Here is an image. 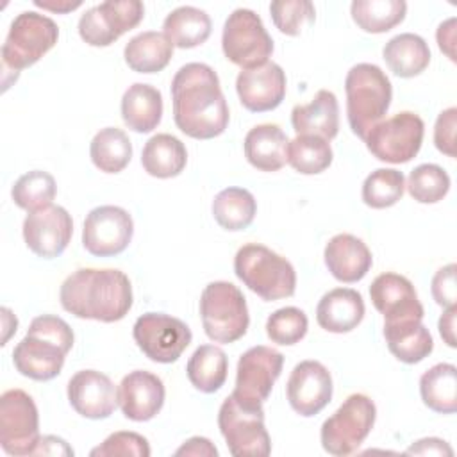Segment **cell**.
<instances>
[{
    "instance_id": "obj_10",
    "label": "cell",
    "mask_w": 457,
    "mask_h": 457,
    "mask_svg": "<svg viewBox=\"0 0 457 457\" xmlns=\"http://www.w3.org/2000/svg\"><path fill=\"white\" fill-rule=\"evenodd\" d=\"M218 427L234 457H266L271 453V441L264 427L262 407H243L230 395L220 407Z\"/></svg>"
},
{
    "instance_id": "obj_9",
    "label": "cell",
    "mask_w": 457,
    "mask_h": 457,
    "mask_svg": "<svg viewBox=\"0 0 457 457\" xmlns=\"http://www.w3.org/2000/svg\"><path fill=\"white\" fill-rule=\"evenodd\" d=\"M221 48L232 64L248 70L268 62V57L273 54V39L259 14L239 7L225 20Z\"/></svg>"
},
{
    "instance_id": "obj_33",
    "label": "cell",
    "mask_w": 457,
    "mask_h": 457,
    "mask_svg": "<svg viewBox=\"0 0 457 457\" xmlns=\"http://www.w3.org/2000/svg\"><path fill=\"white\" fill-rule=\"evenodd\" d=\"M420 395L430 411L453 414L457 411V368L450 362L428 368L420 378Z\"/></svg>"
},
{
    "instance_id": "obj_4",
    "label": "cell",
    "mask_w": 457,
    "mask_h": 457,
    "mask_svg": "<svg viewBox=\"0 0 457 457\" xmlns=\"http://www.w3.org/2000/svg\"><path fill=\"white\" fill-rule=\"evenodd\" d=\"M345 91L350 129L364 141L370 129L384 118L391 105V80L377 64L359 62L346 73Z\"/></svg>"
},
{
    "instance_id": "obj_22",
    "label": "cell",
    "mask_w": 457,
    "mask_h": 457,
    "mask_svg": "<svg viewBox=\"0 0 457 457\" xmlns=\"http://www.w3.org/2000/svg\"><path fill=\"white\" fill-rule=\"evenodd\" d=\"M166 398L162 380L146 371L136 370L125 375L118 387V405L127 420L150 421L155 418Z\"/></svg>"
},
{
    "instance_id": "obj_1",
    "label": "cell",
    "mask_w": 457,
    "mask_h": 457,
    "mask_svg": "<svg viewBox=\"0 0 457 457\" xmlns=\"http://www.w3.org/2000/svg\"><path fill=\"white\" fill-rule=\"evenodd\" d=\"M171 100L177 129L193 139L218 137L228 127V105L209 64H184L171 80Z\"/></svg>"
},
{
    "instance_id": "obj_45",
    "label": "cell",
    "mask_w": 457,
    "mask_h": 457,
    "mask_svg": "<svg viewBox=\"0 0 457 457\" xmlns=\"http://www.w3.org/2000/svg\"><path fill=\"white\" fill-rule=\"evenodd\" d=\"M455 127L457 109L448 107L441 111L434 125V145L441 154L448 157H455Z\"/></svg>"
},
{
    "instance_id": "obj_5",
    "label": "cell",
    "mask_w": 457,
    "mask_h": 457,
    "mask_svg": "<svg viewBox=\"0 0 457 457\" xmlns=\"http://www.w3.org/2000/svg\"><path fill=\"white\" fill-rule=\"evenodd\" d=\"M236 277L266 302L289 298L296 289L293 264L259 243L243 245L234 257Z\"/></svg>"
},
{
    "instance_id": "obj_32",
    "label": "cell",
    "mask_w": 457,
    "mask_h": 457,
    "mask_svg": "<svg viewBox=\"0 0 457 457\" xmlns=\"http://www.w3.org/2000/svg\"><path fill=\"white\" fill-rule=\"evenodd\" d=\"M384 337L389 352L405 364L421 362L434 350L432 336L421 321L384 323Z\"/></svg>"
},
{
    "instance_id": "obj_37",
    "label": "cell",
    "mask_w": 457,
    "mask_h": 457,
    "mask_svg": "<svg viewBox=\"0 0 457 457\" xmlns=\"http://www.w3.org/2000/svg\"><path fill=\"white\" fill-rule=\"evenodd\" d=\"M407 4L403 0H353L350 5L352 20L359 29L371 34H382L405 18Z\"/></svg>"
},
{
    "instance_id": "obj_52",
    "label": "cell",
    "mask_w": 457,
    "mask_h": 457,
    "mask_svg": "<svg viewBox=\"0 0 457 457\" xmlns=\"http://www.w3.org/2000/svg\"><path fill=\"white\" fill-rule=\"evenodd\" d=\"M34 5L41 7L45 11H50V12L66 14V12H71V11L79 9L82 5V2L80 0H77V2H70V0H34Z\"/></svg>"
},
{
    "instance_id": "obj_21",
    "label": "cell",
    "mask_w": 457,
    "mask_h": 457,
    "mask_svg": "<svg viewBox=\"0 0 457 457\" xmlns=\"http://www.w3.org/2000/svg\"><path fill=\"white\" fill-rule=\"evenodd\" d=\"M68 402L77 414L87 420L109 418L118 405V389L112 380L96 370H80L68 382Z\"/></svg>"
},
{
    "instance_id": "obj_51",
    "label": "cell",
    "mask_w": 457,
    "mask_h": 457,
    "mask_svg": "<svg viewBox=\"0 0 457 457\" xmlns=\"http://www.w3.org/2000/svg\"><path fill=\"white\" fill-rule=\"evenodd\" d=\"M455 312H457V307H448L445 309V312L441 314L439 318V334L443 337V341L450 346V348H455Z\"/></svg>"
},
{
    "instance_id": "obj_25",
    "label": "cell",
    "mask_w": 457,
    "mask_h": 457,
    "mask_svg": "<svg viewBox=\"0 0 457 457\" xmlns=\"http://www.w3.org/2000/svg\"><path fill=\"white\" fill-rule=\"evenodd\" d=\"M291 125L296 136L334 139L339 132V105L336 95L328 89H320L309 104L295 105L291 111Z\"/></svg>"
},
{
    "instance_id": "obj_11",
    "label": "cell",
    "mask_w": 457,
    "mask_h": 457,
    "mask_svg": "<svg viewBox=\"0 0 457 457\" xmlns=\"http://www.w3.org/2000/svg\"><path fill=\"white\" fill-rule=\"evenodd\" d=\"M423 134V120L416 112L402 111L371 127L364 143L370 154L378 161L403 164L418 155Z\"/></svg>"
},
{
    "instance_id": "obj_31",
    "label": "cell",
    "mask_w": 457,
    "mask_h": 457,
    "mask_svg": "<svg viewBox=\"0 0 457 457\" xmlns=\"http://www.w3.org/2000/svg\"><path fill=\"white\" fill-rule=\"evenodd\" d=\"M212 30L209 14L193 5L173 9L162 21V34L177 48H195L204 45Z\"/></svg>"
},
{
    "instance_id": "obj_40",
    "label": "cell",
    "mask_w": 457,
    "mask_h": 457,
    "mask_svg": "<svg viewBox=\"0 0 457 457\" xmlns=\"http://www.w3.org/2000/svg\"><path fill=\"white\" fill-rule=\"evenodd\" d=\"M405 177L395 168H378L371 171L362 184V202L371 209H387L402 200Z\"/></svg>"
},
{
    "instance_id": "obj_15",
    "label": "cell",
    "mask_w": 457,
    "mask_h": 457,
    "mask_svg": "<svg viewBox=\"0 0 457 457\" xmlns=\"http://www.w3.org/2000/svg\"><path fill=\"white\" fill-rule=\"evenodd\" d=\"M145 5L139 0H107L89 7L79 20V36L91 46H109L139 25Z\"/></svg>"
},
{
    "instance_id": "obj_28",
    "label": "cell",
    "mask_w": 457,
    "mask_h": 457,
    "mask_svg": "<svg viewBox=\"0 0 457 457\" xmlns=\"http://www.w3.org/2000/svg\"><path fill=\"white\" fill-rule=\"evenodd\" d=\"M382 57L396 77L411 79L427 70L430 62V48L421 36L403 32L384 45Z\"/></svg>"
},
{
    "instance_id": "obj_23",
    "label": "cell",
    "mask_w": 457,
    "mask_h": 457,
    "mask_svg": "<svg viewBox=\"0 0 457 457\" xmlns=\"http://www.w3.org/2000/svg\"><path fill=\"white\" fill-rule=\"evenodd\" d=\"M330 275L345 284L359 282L371 270L373 257L366 243L352 234H336L323 252Z\"/></svg>"
},
{
    "instance_id": "obj_20",
    "label": "cell",
    "mask_w": 457,
    "mask_h": 457,
    "mask_svg": "<svg viewBox=\"0 0 457 457\" xmlns=\"http://www.w3.org/2000/svg\"><path fill=\"white\" fill-rule=\"evenodd\" d=\"M241 105L250 112L277 109L286 96V73L277 62L241 70L236 79Z\"/></svg>"
},
{
    "instance_id": "obj_16",
    "label": "cell",
    "mask_w": 457,
    "mask_h": 457,
    "mask_svg": "<svg viewBox=\"0 0 457 457\" xmlns=\"http://www.w3.org/2000/svg\"><path fill=\"white\" fill-rule=\"evenodd\" d=\"M134 236L129 211L118 205H100L89 211L82 227V245L95 257H112L127 250Z\"/></svg>"
},
{
    "instance_id": "obj_17",
    "label": "cell",
    "mask_w": 457,
    "mask_h": 457,
    "mask_svg": "<svg viewBox=\"0 0 457 457\" xmlns=\"http://www.w3.org/2000/svg\"><path fill=\"white\" fill-rule=\"evenodd\" d=\"M73 236L71 214L61 205H48L29 212L23 220V239L27 248L43 259L59 257Z\"/></svg>"
},
{
    "instance_id": "obj_42",
    "label": "cell",
    "mask_w": 457,
    "mask_h": 457,
    "mask_svg": "<svg viewBox=\"0 0 457 457\" xmlns=\"http://www.w3.org/2000/svg\"><path fill=\"white\" fill-rule=\"evenodd\" d=\"M307 314L298 307H282L271 312L266 320V336L271 343L291 346L302 341L307 334Z\"/></svg>"
},
{
    "instance_id": "obj_13",
    "label": "cell",
    "mask_w": 457,
    "mask_h": 457,
    "mask_svg": "<svg viewBox=\"0 0 457 457\" xmlns=\"http://www.w3.org/2000/svg\"><path fill=\"white\" fill-rule=\"evenodd\" d=\"M39 414L29 393L9 389L0 396V445L9 455H34L39 441Z\"/></svg>"
},
{
    "instance_id": "obj_7",
    "label": "cell",
    "mask_w": 457,
    "mask_h": 457,
    "mask_svg": "<svg viewBox=\"0 0 457 457\" xmlns=\"http://www.w3.org/2000/svg\"><path fill=\"white\" fill-rule=\"evenodd\" d=\"M57 39L59 29L52 18L36 11L20 12L11 21L2 45L4 68H9L18 75L20 70L36 64L46 52H50Z\"/></svg>"
},
{
    "instance_id": "obj_41",
    "label": "cell",
    "mask_w": 457,
    "mask_h": 457,
    "mask_svg": "<svg viewBox=\"0 0 457 457\" xmlns=\"http://www.w3.org/2000/svg\"><path fill=\"white\" fill-rule=\"evenodd\" d=\"M409 195L420 204H437L450 191L448 173L432 162L416 166L405 184Z\"/></svg>"
},
{
    "instance_id": "obj_34",
    "label": "cell",
    "mask_w": 457,
    "mask_h": 457,
    "mask_svg": "<svg viewBox=\"0 0 457 457\" xmlns=\"http://www.w3.org/2000/svg\"><path fill=\"white\" fill-rule=\"evenodd\" d=\"M191 386L205 395L216 393L227 380L228 359L227 353L214 345L198 346L186 366Z\"/></svg>"
},
{
    "instance_id": "obj_3",
    "label": "cell",
    "mask_w": 457,
    "mask_h": 457,
    "mask_svg": "<svg viewBox=\"0 0 457 457\" xmlns=\"http://www.w3.org/2000/svg\"><path fill=\"white\" fill-rule=\"evenodd\" d=\"M73 341V330L62 318L52 314L36 316L25 337L12 350L14 368L32 380H52L61 373Z\"/></svg>"
},
{
    "instance_id": "obj_35",
    "label": "cell",
    "mask_w": 457,
    "mask_h": 457,
    "mask_svg": "<svg viewBox=\"0 0 457 457\" xmlns=\"http://www.w3.org/2000/svg\"><path fill=\"white\" fill-rule=\"evenodd\" d=\"M89 157L100 171L120 173L132 159V143L121 129L105 127L91 139Z\"/></svg>"
},
{
    "instance_id": "obj_14",
    "label": "cell",
    "mask_w": 457,
    "mask_h": 457,
    "mask_svg": "<svg viewBox=\"0 0 457 457\" xmlns=\"http://www.w3.org/2000/svg\"><path fill=\"white\" fill-rule=\"evenodd\" d=\"M137 348L154 362L171 364L189 346L191 328L179 318L164 312H145L132 328Z\"/></svg>"
},
{
    "instance_id": "obj_24",
    "label": "cell",
    "mask_w": 457,
    "mask_h": 457,
    "mask_svg": "<svg viewBox=\"0 0 457 457\" xmlns=\"http://www.w3.org/2000/svg\"><path fill=\"white\" fill-rule=\"evenodd\" d=\"M366 312L362 295L352 287H336L321 296L316 307L318 325L332 334H346L357 328Z\"/></svg>"
},
{
    "instance_id": "obj_48",
    "label": "cell",
    "mask_w": 457,
    "mask_h": 457,
    "mask_svg": "<svg viewBox=\"0 0 457 457\" xmlns=\"http://www.w3.org/2000/svg\"><path fill=\"white\" fill-rule=\"evenodd\" d=\"M175 455H202V457H216L218 450L216 446L207 439V437H189L187 441H184V445L180 448H177Z\"/></svg>"
},
{
    "instance_id": "obj_44",
    "label": "cell",
    "mask_w": 457,
    "mask_h": 457,
    "mask_svg": "<svg viewBox=\"0 0 457 457\" xmlns=\"http://www.w3.org/2000/svg\"><path fill=\"white\" fill-rule=\"evenodd\" d=\"M93 457H148L150 455V445L146 437H143L137 432L120 430L104 439L102 445L91 450Z\"/></svg>"
},
{
    "instance_id": "obj_49",
    "label": "cell",
    "mask_w": 457,
    "mask_h": 457,
    "mask_svg": "<svg viewBox=\"0 0 457 457\" xmlns=\"http://www.w3.org/2000/svg\"><path fill=\"white\" fill-rule=\"evenodd\" d=\"M436 39H437V46L441 52H445L448 55L450 61L455 62V18H448L446 21H443L437 27L436 32Z\"/></svg>"
},
{
    "instance_id": "obj_8",
    "label": "cell",
    "mask_w": 457,
    "mask_h": 457,
    "mask_svg": "<svg viewBox=\"0 0 457 457\" xmlns=\"http://www.w3.org/2000/svg\"><path fill=\"white\" fill-rule=\"evenodd\" d=\"M375 420L377 407L373 400L362 393L350 395L321 425L323 450L337 457L353 453L371 432Z\"/></svg>"
},
{
    "instance_id": "obj_2",
    "label": "cell",
    "mask_w": 457,
    "mask_h": 457,
    "mask_svg": "<svg viewBox=\"0 0 457 457\" xmlns=\"http://www.w3.org/2000/svg\"><path fill=\"white\" fill-rule=\"evenodd\" d=\"M59 300L66 312L80 320L114 323L132 307V286L120 270L79 268L61 284Z\"/></svg>"
},
{
    "instance_id": "obj_47",
    "label": "cell",
    "mask_w": 457,
    "mask_h": 457,
    "mask_svg": "<svg viewBox=\"0 0 457 457\" xmlns=\"http://www.w3.org/2000/svg\"><path fill=\"white\" fill-rule=\"evenodd\" d=\"M405 453H414V455H453V450L450 445L439 437H423L412 443Z\"/></svg>"
},
{
    "instance_id": "obj_26",
    "label": "cell",
    "mask_w": 457,
    "mask_h": 457,
    "mask_svg": "<svg viewBox=\"0 0 457 457\" xmlns=\"http://www.w3.org/2000/svg\"><path fill=\"white\" fill-rule=\"evenodd\" d=\"M289 139L275 123H261L245 136V157L259 171H278L287 162Z\"/></svg>"
},
{
    "instance_id": "obj_27",
    "label": "cell",
    "mask_w": 457,
    "mask_h": 457,
    "mask_svg": "<svg viewBox=\"0 0 457 457\" xmlns=\"http://www.w3.org/2000/svg\"><path fill=\"white\" fill-rule=\"evenodd\" d=\"M123 123L137 132H152L162 118V95L157 87L143 82H134L121 96Z\"/></svg>"
},
{
    "instance_id": "obj_6",
    "label": "cell",
    "mask_w": 457,
    "mask_h": 457,
    "mask_svg": "<svg viewBox=\"0 0 457 457\" xmlns=\"http://www.w3.org/2000/svg\"><path fill=\"white\" fill-rule=\"evenodd\" d=\"M200 316L205 336L223 345L241 339L250 325L246 298L237 286L227 280H216L204 287Z\"/></svg>"
},
{
    "instance_id": "obj_38",
    "label": "cell",
    "mask_w": 457,
    "mask_h": 457,
    "mask_svg": "<svg viewBox=\"0 0 457 457\" xmlns=\"http://www.w3.org/2000/svg\"><path fill=\"white\" fill-rule=\"evenodd\" d=\"M330 143L318 136H296L287 145V162L302 175H318L332 164Z\"/></svg>"
},
{
    "instance_id": "obj_29",
    "label": "cell",
    "mask_w": 457,
    "mask_h": 457,
    "mask_svg": "<svg viewBox=\"0 0 457 457\" xmlns=\"http://www.w3.org/2000/svg\"><path fill=\"white\" fill-rule=\"evenodd\" d=\"M173 55V45L162 32L145 30L136 34L123 48L127 66L136 73H157L164 70Z\"/></svg>"
},
{
    "instance_id": "obj_12",
    "label": "cell",
    "mask_w": 457,
    "mask_h": 457,
    "mask_svg": "<svg viewBox=\"0 0 457 457\" xmlns=\"http://www.w3.org/2000/svg\"><path fill=\"white\" fill-rule=\"evenodd\" d=\"M282 366L284 355L278 350L264 345L248 348L237 361L234 400L243 407L261 409L271 395Z\"/></svg>"
},
{
    "instance_id": "obj_18",
    "label": "cell",
    "mask_w": 457,
    "mask_h": 457,
    "mask_svg": "<svg viewBox=\"0 0 457 457\" xmlns=\"http://www.w3.org/2000/svg\"><path fill=\"white\" fill-rule=\"evenodd\" d=\"M332 375L318 361L298 362L286 384V396L291 409L303 418L321 412L332 400Z\"/></svg>"
},
{
    "instance_id": "obj_50",
    "label": "cell",
    "mask_w": 457,
    "mask_h": 457,
    "mask_svg": "<svg viewBox=\"0 0 457 457\" xmlns=\"http://www.w3.org/2000/svg\"><path fill=\"white\" fill-rule=\"evenodd\" d=\"M34 455H73V448L57 436H43L37 441Z\"/></svg>"
},
{
    "instance_id": "obj_30",
    "label": "cell",
    "mask_w": 457,
    "mask_h": 457,
    "mask_svg": "<svg viewBox=\"0 0 457 457\" xmlns=\"http://www.w3.org/2000/svg\"><path fill=\"white\" fill-rule=\"evenodd\" d=\"M187 162L184 143L171 134L152 136L141 152L143 170L155 179H171L182 173Z\"/></svg>"
},
{
    "instance_id": "obj_39",
    "label": "cell",
    "mask_w": 457,
    "mask_h": 457,
    "mask_svg": "<svg viewBox=\"0 0 457 457\" xmlns=\"http://www.w3.org/2000/svg\"><path fill=\"white\" fill-rule=\"evenodd\" d=\"M55 195H57L55 179L43 170H32L23 173L11 189L12 202L27 212H34L52 205V200L55 198Z\"/></svg>"
},
{
    "instance_id": "obj_43",
    "label": "cell",
    "mask_w": 457,
    "mask_h": 457,
    "mask_svg": "<svg viewBox=\"0 0 457 457\" xmlns=\"http://www.w3.org/2000/svg\"><path fill=\"white\" fill-rule=\"evenodd\" d=\"M270 14L282 34L298 36L305 25L314 23L316 9L309 0H275L270 4Z\"/></svg>"
},
{
    "instance_id": "obj_53",
    "label": "cell",
    "mask_w": 457,
    "mask_h": 457,
    "mask_svg": "<svg viewBox=\"0 0 457 457\" xmlns=\"http://www.w3.org/2000/svg\"><path fill=\"white\" fill-rule=\"evenodd\" d=\"M2 314H4V328H5L2 345H5L7 339H9V336H11L12 332H16V328H18V320H16V316H14L7 307H2Z\"/></svg>"
},
{
    "instance_id": "obj_19",
    "label": "cell",
    "mask_w": 457,
    "mask_h": 457,
    "mask_svg": "<svg viewBox=\"0 0 457 457\" xmlns=\"http://www.w3.org/2000/svg\"><path fill=\"white\" fill-rule=\"evenodd\" d=\"M370 298L387 325L423 320L425 312L418 293L403 275L386 271L375 277L370 286Z\"/></svg>"
},
{
    "instance_id": "obj_36",
    "label": "cell",
    "mask_w": 457,
    "mask_h": 457,
    "mask_svg": "<svg viewBox=\"0 0 457 457\" xmlns=\"http://www.w3.org/2000/svg\"><path fill=\"white\" fill-rule=\"evenodd\" d=\"M257 214V202L248 189L227 187L212 200V216L216 223L230 232L245 230Z\"/></svg>"
},
{
    "instance_id": "obj_46",
    "label": "cell",
    "mask_w": 457,
    "mask_h": 457,
    "mask_svg": "<svg viewBox=\"0 0 457 457\" xmlns=\"http://www.w3.org/2000/svg\"><path fill=\"white\" fill-rule=\"evenodd\" d=\"M455 270L457 266L453 262L439 268L436 275L432 277V296L437 305L443 309L455 307L457 302V289H455Z\"/></svg>"
}]
</instances>
